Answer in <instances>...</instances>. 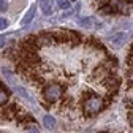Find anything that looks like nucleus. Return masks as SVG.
I'll return each instance as SVG.
<instances>
[{"label":"nucleus","instance_id":"nucleus-1","mask_svg":"<svg viewBox=\"0 0 133 133\" xmlns=\"http://www.w3.org/2000/svg\"><path fill=\"white\" fill-rule=\"evenodd\" d=\"M103 109V100L97 97V95H92L86 100V103H84V111L87 116H94L97 112H100Z\"/></svg>","mask_w":133,"mask_h":133},{"label":"nucleus","instance_id":"nucleus-2","mask_svg":"<svg viewBox=\"0 0 133 133\" xmlns=\"http://www.w3.org/2000/svg\"><path fill=\"white\" fill-rule=\"evenodd\" d=\"M60 95H62V87L59 84H51V86H48L46 90H44V98L49 103L57 102V100L60 98Z\"/></svg>","mask_w":133,"mask_h":133},{"label":"nucleus","instance_id":"nucleus-3","mask_svg":"<svg viewBox=\"0 0 133 133\" xmlns=\"http://www.w3.org/2000/svg\"><path fill=\"white\" fill-rule=\"evenodd\" d=\"M127 38H128V32H125V30H119V32L112 33V35L109 37L111 43H112L116 48L124 46V44H125V41H127Z\"/></svg>","mask_w":133,"mask_h":133},{"label":"nucleus","instance_id":"nucleus-4","mask_svg":"<svg viewBox=\"0 0 133 133\" xmlns=\"http://www.w3.org/2000/svg\"><path fill=\"white\" fill-rule=\"evenodd\" d=\"M35 11H37V5H32L30 8H29V11L25 13V16L22 18V21H21V24L22 25H27L32 19H33V16H35Z\"/></svg>","mask_w":133,"mask_h":133},{"label":"nucleus","instance_id":"nucleus-5","mask_svg":"<svg viewBox=\"0 0 133 133\" xmlns=\"http://www.w3.org/2000/svg\"><path fill=\"white\" fill-rule=\"evenodd\" d=\"M41 8H43V13L44 16H51L52 14V6H51V0H41L40 2Z\"/></svg>","mask_w":133,"mask_h":133},{"label":"nucleus","instance_id":"nucleus-6","mask_svg":"<svg viewBox=\"0 0 133 133\" xmlns=\"http://www.w3.org/2000/svg\"><path fill=\"white\" fill-rule=\"evenodd\" d=\"M43 124H44V127H46V128H49V130H52V128L56 127V119L52 117L51 114H46L44 117H43Z\"/></svg>","mask_w":133,"mask_h":133},{"label":"nucleus","instance_id":"nucleus-7","mask_svg":"<svg viewBox=\"0 0 133 133\" xmlns=\"http://www.w3.org/2000/svg\"><path fill=\"white\" fill-rule=\"evenodd\" d=\"M78 24H79L81 27H90L92 24H97V25H100V22H97L94 18H82V19H79V21H78Z\"/></svg>","mask_w":133,"mask_h":133},{"label":"nucleus","instance_id":"nucleus-8","mask_svg":"<svg viewBox=\"0 0 133 133\" xmlns=\"http://www.w3.org/2000/svg\"><path fill=\"white\" fill-rule=\"evenodd\" d=\"M70 0H57V6L60 8V10H68L70 8Z\"/></svg>","mask_w":133,"mask_h":133},{"label":"nucleus","instance_id":"nucleus-9","mask_svg":"<svg viewBox=\"0 0 133 133\" xmlns=\"http://www.w3.org/2000/svg\"><path fill=\"white\" fill-rule=\"evenodd\" d=\"M8 102V94L3 90V89H0V105H3Z\"/></svg>","mask_w":133,"mask_h":133},{"label":"nucleus","instance_id":"nucleus-10","mask_svg":"<svg viewBox=\"0 0 133 133\" xmlns=\"http://www.w3.org/2000/svg\"><path fill=\"white\" fill-rule=\"evenodd\" d=\"M8 10V2L6 0H0V11H6Z\"/></svg>","mask_w":133,"mask_h":133},{"label":"nucleus","instance_id":"nucleus-11","mask_svg":"<svg viewBox=\"0 0 133 133\" xmlns=\"http://www.w3.org/2000/svg\"><path fill=\"white\" fill-rule=\"evenodd\" d=\"M8 27V21L3 19V18H0V30H5Z\"/></svg>","mask_w":133,"mask_h":133},{"label":"nucleus","instance_id":"nucleus-12","mask_svg":"<svg viewBox=\"0 0 133 133\" xmlns=\"http://www.w3.org/2000/svg\"><path fill=\"white\" fill-rule=\"evenodd\" d=\"M27 133H40V130H38L35 125H30V127L27 128Z\"/></svg>","mask_w":133,"mask_h":133},{"label":"nucleus","instance_id":"nucleus-13","mask_svg":"<svg viewBox=\"0 0 133 133\" xmlns=\"http://www.w3.org/2000/svg\"><path fill=\"white\" fill-rule=\"evenodd\" d=\"M128 122H130V125L133 127V111H131V112L128 114Z\"/></svg>","mask_w":133,"mask_h":133},{"label":"nucleus","instance_id":"nucleus-14","mask_svg":"<svg viewBox=\"0 0 133 133\" xmlns=\"http://www.w3.org/2000/svg\"><path fill=\"white\" fill-rule=\"evenodd\" d=\"M102 11L103 13H111V6H105V8H102Z\"/></svg>","mask_w":133,"mask_h":133},{"label":"nucleus","instance_id":"nucleus-15","mask_svg":"<svg viewBox=\"0 0 133 133\" xmlns=\"http://www.w3.org/2000/svg\"><path fill=\"white\" fill-rule=\"evenodd\" d=\"M3 44H5V38L0 35V48H3Z\"/></svg>","mask_w":133,"mask_h":133},{"label":"nucleus","instance_id":"nucleus-16","mask_svg":"<svg viewBox=\"0 0 133 133\" xmlns=\"http://www.w3.org/2000/svg\"><path fill=\"white\" fill-rule=\"evenodd\" d=\"M128 78H130V81H131V82H133V71H131V73H130V75H128Z\"/></svg>","mask_w":133,"mask_h":133},{"label":"nucleus","instance_id":"nucleus-17","mask_svg":"<svg viewBox=\"0 0 133 133\" xmlns=\"http://www.w3.org/2000/svg\"><path fill=\"white\" fill-rule=\"evenodd\" d=\"M71 2H76V0H71Z\"/></svg>","mask_w":133,"mask_h":133}]
</instances>
